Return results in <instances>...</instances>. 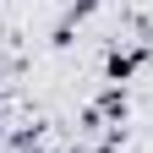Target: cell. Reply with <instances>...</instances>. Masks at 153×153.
Returning <instances> with one entry per match:
<instances>
[{
    "label": "cell",
    "mask_w": 153,
    "mask_h": 153,
    "mask_svg": "<svg viewBox=\"0 0 153 153\" xmlns=\"http://www.w3.org/2000/svg\"><path fill=\"white\" fill-rule=\"evenodd\" d=\"M148 55H153L148 44H142V49H115V55H109V66H104V71H109V82H115V88H120V82H126V76H131V71H137V66L148 60Z\"/></svg>",
    "instance_id": "6da1fadb"
},
{
    "label": "cell",
    "mask_w": 153,
    "mask_h": 153,
    "mask_svg": "<svg viewBox=\"0 0 153 153\" xmlns=\"http://www.w3.org/2000/svg\"><path fill=\"white\" fill-rule=\"evenodd\" d=\"M0 126H6V109H0Z\"/></svg>",
    "instance_id": "7a4b0ae2"
}]
</instances>
